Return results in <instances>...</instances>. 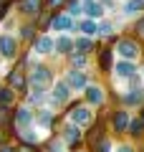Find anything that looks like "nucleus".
<instances>
[{"label":"nucleus","mask_w":144,"mask_h":152,"mask_svg":"<svg viewBox=\"0 0 144 152\" xmlns=\"http://www.w3.org/2000/svg\"><path fill=\"white\" fill-rule=\"evenodd\" d=\"M51 81H53V76H51L48 69H43V66H36L33 69V74H31V86L33 89H48Z\"/></svg>","instance_id":"f257e3e1"},{"label":"nucleus","mask_w":144,"mask_h":152,"mask_svg":"<svg viewBox=\"0 0 144 152\" xmlns=\"http://www.w3.org/2000/svg\"><path fill=\"white\" fill-rule=\"evenodd\" d=\"M68 99H71V86L66 84V79L63 81H56V86L51 89V104L58 107V104H66Z\"/></svg>","instance_id":"f03ea898"},{"label":"nucleus","mask_w":144,"mask_h":152,"mask_svg":"<svg viewBox=\"0 0 144 152\" xmlns=\"http://www.w3.org/2000/svg\"><path fill=\"white\" fill-rule=\"evenodd\" d=\"M66 84L71 86V91H81V89L89 86V81H86V74L81 69H71L68 74H66Z\"/></svg>","instance_id":"7ed1b4c3"},{"label":"nucleus","mask_w":144,"mask_h":152,"mask_svg":"<svg viewBox=\"0 0 144 152\" xmlns=\"http://www.w3.org/2000/svg\"><path fill=\"white\" fill-rule=\"evenodd\" d=\"M15 53H18L15 38L8 36V33H3V36H0V56H3V58H15Z\"/></svg>","instance_id":"20e7f679"},{"label":"nucleus","mask_w":144,"mask_h":152,"mask_svg":"<svg viewBox=\"0 0 144 152\" xmlns=\"http://www.w3.org/2000/svg\"><path fill=\"white\" fill-rule=\"evenodd\" d=\"M13 124H15V129L18 132H23V129H28V127H33V112L28 107H20L15 112V119H13Z\"/></svg>","instance_id":"39448f33"},{"label":"nucleus","mask_w":144,"mask_h":152,"mask_svg":"<svg viewBox=\"0 0 144 152\" xmlns=\"http://www.w3.org/2000/svg\"><path fill=\"white\" fill-rule=\"evenodd\" d=\"M116 53L121 56V58L132 61V58H137V56H139V46L134 43V41H129V38H124V41H119V43H116Z\"/></svg>","instance_id":"423d86ee"},{"label":"nucleus","mask_w":144,"mask_h":152,"mask_svg":"<svg viewBox=\"0 0 144 152\" xmlns=\"http://www.w3.org/2000/svg\"><path fill=\"white\" fill-rule=\"evenodd\" d=\"M91 119H94V114H91V109H86V107H76L73 112L68 114V122H73V124H79V127H86Z\"/></svg>","instance_id":"0eeeda50"},{"label":"nucleus","mask_w":144,"mask_h":152,"mask_svg":"<svg viewBox=\"0 0 144 152\" xmlns=\"http://www.w3.org/2000/svg\"><path fill=\"white\" fill-rule=\"evenodd\" d=\"M114 74H116L119 79H132V76L137 74V66H134L129 58H121V61L114 64Z\"/></svg>","instance_id":"6e6552de"},{"label":"nucleus","mask_w":144,"mask_h":152,"mask_svg":"<svg viewBox=\"0 0 144 152\" xmlns=\"http://www.w3.org/2000/svg\"><path fill=\"white\" fill-rule=\"evenodd\" d=\"M63 142H66V145H71V147H76L81 142V127L73 124V122H68V124L63 127Z\"/></svg>","instance_id":"1a4fd4ad"},{"label":"nucleus","mask_w":144,"mask_h":152,"mask_svg":"<svg viewBox=\"0 0 144 152\" xmlns=\"http://www.w3.org/2000/svg\"><path fill=\"white\" fill-rule=\"evenodd\" d=\"M33 51H36V53H41V56L53 53V51H56V38H51V36H41V38L36 41V46H33Z\"/></svg>","instance_id":"9d476101"},{"label":"nucleus","mask_w":144,"mask_h":152,"mask_svg":"<svg viewBox=\"0 0 144 152\" xmlns=\"http://www.w3.org/2000/svg\"><path fill=\"white\" fill-rule=\"evenodd\" d=\"M84 91H86V102L89 104H104V99H106L104 96V89L99 86V84H89Z\"/></svg>","instance_id":"9b49d317"},{"label":"nucleus","mask_w":144,"mask_h":152,"mask_svg":"<svg viewBox=\"0 0 144 152\" xmlns=\"http://www.w3.org/2000/svg\"><path fill=\"white\" fill-rule=\"evenodd\" d=\"M51 28H53L56 33H66L68 28H73V20H71L68 13H63V15H56L53 20H51Z\"/></svg>","instance_id":"f8f14e48"},{"label":"nucleus","mask_w":144,"mask_h":152,"mask_svg":"<svg viewBox=\"0 0 144 152\" xmlns=\"http://www.w3.org/2000/svg\"><path fill=\"white\" fill-rule=\"evenodd\" d=\"M33 122H36V127H41V129H48L51 122H53V112H51V109H43V112L33 114Z\"/></svg>","instance_id":"ddd939ff"},{"label":"nucleus","mask_w":144,"mask_h":152,"mask_svg":"<svg viewBox=\"0 0 144 152\" xmlns=\"http://www.w3.org/2000/svg\"><path fill=\"white\" fill-rule=\"evenodd\" d=\"M73 46H76V41L71 36H66V33H61V36L56 38V53H68Z\"/></svg>","instance_id":"4468645a"},{"label":"nucleus","mask_w":144,"mask_h":152,"mask_svg":"<svg viewBox=\"0 0 144 152\" xmlns=\"http://www.w3.org/2000/svg\"><path fill=\"white\" fill-rule=\"evenodd\" d=\"M76 28H79V31L84 33V36H96V33H99V26H96V20H94V18H86V20H81Z\"/></svg>","instance_id":"2eb2a0df"},{"label":"nucleus","mask_w":144,"mask_h":152,"mask_svg":"<svg viewBox=\"0 0 144 152\" xmlns=\"http://www.w3.org/2000/svg\"><path fill=\"white\" fill-rule=\"evenodd\" d=\"M86 13H89V18H101L104 15V5L99 0H86Z\"/></svg>","instance_id":"dca6fc26"},{"label":"nucleus","mask_w":144,"mask_h":152,"mask_svg":"<svg viewBox=\"0 0 144 152\" xmlns=\"http://www.w3.org/2000/svg\"><path fill=\"white\" fill-rule=\"evenodd\" d=\"M129 122H132V119H129L127 112H116V114H114V129H116V132L129 129Z\"/></svg>","instance_id":"f3484780"},{"label":"nucleus","mask_w":144,"mask_h":152,"mask_svg":"<svg viewBox=\"0 0 144 152\" xmlns=\"http://www.w3.org/2000/svg\"><path fill=\"white\" fill-rule=\"evenodd\" d=\"M20 137L28 142V145H36V142H41V132H38V129H31V127H28V129H23Z\"/></svg>","instance_id":"a211bd4d"},{"label":"nucleus","mask_w":144,"mask_h":152,"mask_svg":"<svg viewBox=\"0 0 144 152\" xmlns=\"http://www.w3.org/2000/svg\"><path fill=\"white\" fill-rule=\"evenodd\" d=\"M25 86V79H23L20 71H13L10 74V89H23Z\"/></svg>","instance_id":"6ab92c4d"},{"label":"nucleus","mask_w":144,"mask_h":152,"mask_svg":"<svg viewBox=\"0 0 144 152\" xmlns=\"http://www.w3.org/2000/svg\"><path fill=\"white\" fill-rule=\"evenodd\" d=\"M76 48H79V53H89L91 51V36H84L76 41Z\"/></svg>","instance_id":"aec40b11"},{"label":"nucleus","mask_w":144,"mask_h":152,"mask_svg":"<svg viewBox=\"0 0 144 152\" xmlns=\"http://www.w3.org/2000/svg\"><path fill=\"white\" fill-rule=\"evenodd\" d=\"M23 10L25 13H38L41 10V0H23Z\"/></svg>","instance_id":"412c9836"},{"label":"nucleus","mask_w":144,"mask_h":152,"mask_svg":"<svg viewBox=\"0 0 144 152\" xmlns=\"http://www.w3.org/2000/svg\"><path fill=\"white\" fill-rule=\"evenodd\" d=\"M144 10V0H129L127 3V13H139Z\"/></svg>","instance_id":"4be33fe9"},{"label":"nucleus","mask_w":144,"mask_h":152,"mask_svg":"<svg viewBox=\"0 0 144 152\" xmlns=\"http://www.w3.org/2000/svg\"><path fill=\"white\" fill-rule=\"evenodd\" d=\"M86 64H89V58H86V53H76V56H73V69H84Z\"/></svg>","instance_id":"5701e85b"},{"label":"nucleus","mask_w":144,"mask_h":152,"mask_svg":"<svg viewBox=\"0 0 144 152\" xmlns=\"http://www.w3.org/2000/svg\"><path fill=\"white\" fill-rule=\"evenodd\" d=\"M129 129H132V134H139V132L144 129V122L142 119H132L129 122Z\"/></svg>","instance_id":"b1692460"},{"label":"nucleus","mask_w":144,"mask_h":152,"mask_svg":"<svg viewBox=\"0 0 144 152\" xmlns=\"http://www.w3.org/2000/svg\"><path fill=\"white\" fill-rule=\"evenodd\" d=\"M124 102H127V104H137V102H142V91H132V94H127V96H124Z\"/></svg>","instance_id":"393cba45"},{"label":"nucleus","mask_w":144,"mask_h":152,"mask_svg":"<svg viewBox=\"0 0 144 152\" xmlns=\"http://www.w3.org/2000/svg\"><path fill=\"white\" fill-rule=\"evenodd\" d=\"M10 99H13V91H10V89L0 91V104H3V107H8V104H10Z\"/></svg>","instance_id":"a878e982"},{"label":"nucleus","mask_w":144,"mask_h":152,"mask_svg":"<svg viewBox=\"0 0 144 152\" xmlns=\"http://www.w3.org/2000/svg\"><path fill=\"white\" fill-rule=\"evenodd\" d=\"M79 13H81V0H73L68 5V15H79Z\"/></svg>","instance_id":"bb28decb"},{"label":"nucleus","mask_w":144,"mask_h":152,"mask_svg":"<svg viewBox=\"0 0 144 152\" xmlns=\"http://www.w3.org/2000/svg\"><path fill=\"white\" fill-rule=\"evenodd\" d=\"M111 31H114V28H111V23H106V20H104V23H99V33H101V36H109Z\"/></svg>","instance_id":"cd10ccee"},{"label":"nucleus","mask_w":144,"mask_h":152,"mask_svg":"<svg viewBox=\"0 0 144 152\" xmlns=\"http://www.w3.org/2000/svg\"><path fill=\"white\" fill-rule=\"evenodd\" d=\"M63 145H66V142H53L48 152H63Z\"/></svg>","instance_id":"c85d7f7f"},{"label":"nucleus","mask_w":144,"mask_h":152,"mask_svg":"<svg viewBox=\"0 0 144 152\" xmlns=\"http://www.w3.org/2000/svg\"><path fill=\"white\" fill-rule=\"evenodd\" d=\"M99 152H111V142H106V140H104L101 145H99Z\"/></svg>","instance_id":"c756f323"},{"label":"nucleus","mask_w":144,"mask_h":152,"mask_svg":"<svg viewBox=\"0 0 144 152\" xmlns=\"http://www.w3.org/2000/svg\"><path fill=\"white\" fill-rule=\"evenodd\" d=\"M114 152H134V150H132V147H129V145H119V147H116V150H114Z\"/></svg>","instance_id":"7c9ffc66"},{"label":"nucleus","mask_w":144,"mask_h":152,"mask_svg":"<svg viewBox=\"0 0 144 152\" xmlns=\"http://www.w3.org/2000/svg\"><path fill=\"white\" fill-rule=\"evenodd\" d=\"M0 152H18L15 147H10V145H5V147H0Z\"/></svg>","instance_id":"2f4dec72"},{"label":"nucleus","mask_w":144,"mask_h":152,"mask_svg":"<svg viewBox=\"0 0 144 152\" xmlns=\"http://www.w3.org/2000/svg\"><path fill=\"white\" fill-rule=\"evenodd\" d=\"M101 64H104V69H106V66H109V51H106V53L101 56Z\"/></svg>","instance_id":"473e14b6"},{"label":"nucleus","mask_w":144,"mask_h":152,"mask_svg":"<svg viewBox=\"0 0 144 152\" xmlns=\"http://www.w3.org/2000/svg\"><path fill=\"white\" fill-rule=\"evenodd\" d=\"M48 3H51L53 8H56V5H63V0H48Z\"/></svg>","instance_id":"72a5a7b5"},{"label":"nucleus","mask_w":144,"mask_h":152,"mask_svg":"<svg viewBox=\"0 0 144 152\" xmlns=\"http://www.w3.org/2000/svg\"><path fill=\"white\" fill-rule=\"evenodd\" d=\"M139 36H144V20L139 23Z\"/></svg>","instance_id":"f704fd0d"},{"label":"nucleus","mask_w":144,"mask_h":152,"mask_svg":"<svg viewBox=\"0 0 144 152\" xmlns=\"http://www.w3.org/2000/svg\"><path fill=\"white\" fill-rule=\"evenodd\" d=\"M20 152H28V150H20Z\"/></svg>","instance_id":"c9c22d12"},{"label":"nucleus","mask_w":144,"mask_h":152,"mask_svg":"<svg viewBox=\"0 0 144 152\" xmlns=\"http://www.w3.org/2000/svg\"><path fill=\"white\" fill-rule=\"evenodd\" d=\"M84 3H86V0H84Z\"/></svg>","instance_id":"e433bc0d"}]
</instances>
